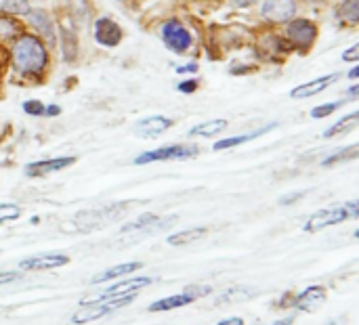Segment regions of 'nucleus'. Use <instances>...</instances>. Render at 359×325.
<instances>
[{
    "mask_svg": "<svg viewBox=\"0 0 359 325\" xmlns=\"http://www.w3.org/2000/svg\"><path fill=\"white\" fill-rule=\"evenodd\" d=\"M358 92H359V88H358V86H353V88H351V90H349V95H351V97H358Z\"/></svg>",
    "mask_w": 359,
    "mask_h": 325,
    "instance_id": "44",
    "label": "nucleus"
},
{
    "mask_svg": "<svg viewBox=\"0 0 359 325\" xmlns=\"http://www.w3.org/2000/svg\"><path fill=\"white\" fill-rule=\"evenodd\" d=\"M194 155H198L196 145H168V147H160V149L141 153L139 158H135V164H149V162H164V160H187Z\"/></svg>",
    "mask_w": 359,
    "mask_h": 325,
    "instance_id": "5",
    "label": "nucleus"
},
{
    "mask_svg": "<svg viewBox=\"0 0 359 325\" xmlns=\"http://www.w3.org/2000/svg\"><path fill=\"white\" fill-rule=\"evenodd\" d=\"M164 42H166V46H168L170 50H175V53H183V50H187V48H189V44H191V36H189V32H187L181 23L170 21V23L164 27Z\"/></svg>",
    "mask_w": 359,
    "mask_h": 325,
    "instance_id": "10",
    "label": "nucleus"
},
{
    "mask_svg": "<svg viewBox=\"0 0 359 325\" xmlns=\"http://www.w3.org/2000/svg\"><path fill=\"white\" fill-rule=\"evenodd\" d=\"M128 204H111V206H103L99 210H84L78 212L76 216V225L80 231H93V229H101L114 221L120 219L122 212H126Z\"/></svg>",
    "mask_w": 359,
    "mask_h": 325,
    "instance_id": "4",
    "label": "nucleus"
},
{
    "mask_svg": "<svg viewBox=\"0 0 359 325\" xmlns=\"http://www.w3.org/2000/svg\"><path fill=\"white\" fill-rule=\"evenodd\" d=\"M305 195V191H299V193H290V195H284L282 200H280V204L282 206H288V204H294L297 200H301Z\"/></svg>",
    "mask_w": 359,
    "mask_h": 325,
    "instance_id": "35",
    "label": "nucleus"
},
{
    "mask_svg": "<svg viewBox=\"0 0 359 325\" xmlns=\"http://www.w3.org/2000/svg\"><path fill=\"white\" fill-rule=\"evenodd\" d=\"M95 38L97 42H101L103 46H116L122 40V29L116 21L103 17L95 23Z\"/></svg>",
    "mask_w": 359,
    "mask_h": 325,
    "instance_id": "11",
    "label": "nucleus"
},
{
    "mask_svg": "<svg viewBox=\"0 0 359 325\" xmlns=\"http://www.w3.org/2000/svg\"><path fill=\"white\" fill-rule=\"evenodd\" d=\"M74 164V158H55V160H42V162H34V164H27L25 168V174L27 177H44V174H50V172H57V170H63L67 166Z\"/></svg>",
    "mask_w": 359,
    "mask_h": 325,
    "instance_id": "14",
    "label": "nucleus"
},
{
    "mask_svg": "<svg viewBox=\"0 0 359 325\" xmlns=\"http://www.w3.org/2000/svg\"><path fill=\"white\" fill-rule=\"evenodd\" d=\"M339 15H341L347 23L355 25L359 21V0H345L343 6H341V11H339Z\"/></svg>",
    "mask_w": 359,
    "mask_h": 325,
    "instance_id": "26",
    "label": "nucleus"
},
{
    "mask_svg": "<svg viewBox=\"0 0 359 325\" xmlns=\"http://www.w3.org/2000/svg\"><path fill=\"white\" fill-rule=\"evenodd\" d=\"M141 267H143L141 263H124V265H116V267L105 269V271H101L99 275H95V277L90 279V284H105V282H109V279H118V277L130 275V273H135V271H137V269H141Z\"/></svg>",
    "mask_w": 359,
    "mask_h": 325,
    "instance_id": "17",
    "label": "nucleus"
},
{
    "mask_svg": "<svg viewBox=\"0 0 359 325\" xmlns=\"http://www.w3.org/2000/svg\"><path fill=\"white\" fill-rule=\"evenodd\" d=\"M11 55L19 74H40L46 65V48L34 36H19Z\"/></svg>",
    "mask_w": 359,
    "mask_h": 325,
    "instance_id": "1",
    "label": "nucleus"
},
{
    "mask_svg": "<svg viewBox=\"0 0 359 325\" xmlns=\"http://www.w3.org/2000/svg\"><path fill=\"white\" fill-rule=\"evenodd\" d=\"M233 2H236L238 6H248V4H250L252 0H233Z\"/></svg>",
    "mask_w": 359,
    "mask_h": 325,
    "instance_id": "43",
    "label": "nucleus"
},
{
    "mask_svg": "<svg viewBox=\"0 0 359 325\" xmlns=\"http://www.w3.org/2000/svg\"><path fill=\"white\" fill-rule=\"evenodd\" d=\"M255 296H257V290L246 288V286H233V288H229L227 292H223V294L219 296L217 303H221V305H236V303L250 300V298H255Z\"/></svg>",
    "mask_w": 359,
    "mask_h": 325,
    "instance_id": "19",
    "label": "nucleus"
},
{
    "mask_svg": "<svg viewBox=\"0 0 359 325\" xmlns=\"http://www.w3.org/2000/svg\"><path fill=\"white\" fill-rule=\"evenodd\" d=\"M227 128V120H210V122H202L198 126H194L189 130V137H215L219 132H223Z\"/></svg>",
    "mask_w": 359,
    "mask_h": 325,
    "instance_id": "22",
    "label": "nucleus"
},
{
    "mask_svg": "<svg viewBox=\"0 0 359 325\" xmlns=\"http://www.w3.org/2000/svg\"><path fill=\"white\" fill-rule=\"evenodd\" d=\"M294 324V317H284V319H280V321H273L271 325H292Z\"/></svg>",
    "mask_w": 359,
    "mask_h": 325,
    "instance_id": "40",
    "label": "nucleus"
},
{
    "mask_svg": "<svg viewBox=\"0 0 359 325\" xmlns=\"http://www.w3.org/2000/svg\"><path fill=\"white\" fill-rule=\"evenodd\" d=\"M359 208L358 202H349L341 208H330V210H322V212H316L305 225L303 229L309 231V233H316V231H322L326 227H332V225H339L343 221H351V219H358Z\"/></svg>",
    "mask_w": 359,
    "mask_h": 325,
    "instance_id": "3",
    "label": "nucleus"
},
{
    "mask_svg": "<svg viewBox=\"0 0 359 325\" xmlns=\"http://www.w3.org/2000/svg\"><path fill=\"white\" fill-rule=\"evenodd\" d=\"M23 111L29 116H40V113H44V105L40 101H27V103H23Z\"/></svg>",
    "mask_w": 359,
    "mask_h": 325,
    "instance_id": "32",
    "label": "nucleus"
},
{
    "mask_svg": "<svg viewBox=\"0 0 359 325\" xmlns=\"http://www.w3.org/2000/svg\"><path fill=\"white\" fill-rule=\"evenodd\" d=\"M294 13H297L294 0H265L261 8V15L271 23H286L294 17Z\"/></svg>",
    "mask_w": 359,
    "mask_h": 325,
    "instance_id": "7",
    "label": "nucleus"
},
{
    "mask_svg": "<svg viewBox=\"0 0 359 325\" xmlns=\"http://www.w3.org/2000/svg\"><path fill=\"white\" fill-rule=\"evenodd\" d=\"M19 29H21V27H19V23H17V21L0 17V36H4V38H11V36L19 34Z\"/></svg>",
    "mask_w": 359,
    "mask_h": 325,
    "instance_id": "30",
    "label": "nucleus"
},
{
    "mask_svg": "<svg viewBox=\"0 0 359 325\" xmlns=\"http://www.w3.org/2000/svg\"><path fill=\"white\" fill-rule=\"evenodd\" d=\"M196 69H198V65H196V63H191V65H185V67H179L177 71H179V74H185V71H196Z\"/></svg>",
    "mask_w": 359,
    "mask_h": 325,
    "instance_id": "39",
    "label": "nucleus"
},
{
    "mask_svg": "<svg viewBox=\"0 0 359 325\" xmlns=\"http://www.w3.org/2000/svg\"><path fill=\"white\" fill-rule=\"evenodd\" d=\"M358 111H353V113H349L347 118H343L341 122H337L334 126H330L326 132H324V137L326 139H332V137H337V134H345V132H349V130H353L355 126H358Z\"/></svg>",
    "mask_w": 359,
    "mask_h": 325,
    "instance_id": "24",
    "label": "nucleus"
},
{
    "mask_svg": "<svg viewBox=\"0 0 359 325\" xmlns=\"http://www.w3.org/2000/svg\"><path fill=\"white\" fill-rule=\"evenodd\" d=\"M172 126V120L164 118V116H151V118H145L137 124L135 132L143 139H154V137H160L164 130H168Z\"/></svg>",
    "mask_w": 359,
    "mask_h": 325,
    "instance_id": "13",
    "label": "nucleus"
},
{
    "mask_svg": "<svg viewBox=\"0 0 359 325\" xmlns=\"http://www.w3.org/2000/svg\"><path fill=\"white\" fill-rule=\"evenodd\" d=\"M21 277V273L17 271H0V286H6L11 282H17Z\"/></svg>",
    "mask_w": 359,
    "mask_h": 325,
    "instance_id": "33",
    "label": "nucleus"
},
{
    "mask_svg": "<svg viewBox=\"0 0 359 325\" xmlns=\"http://www.w3.org/2000/svg\"><path fill=\"white\" fill-rule=\"evenodd\" d=\"M137 298V294H126V296H111V298H95L90 305H82L74 315H72V324L84 325L90 324V321H97L126 305H130L133 300Z\"/></svg>",
    "mask_w": 359,
    "mask_h": 325,
    "instance_id": "2",
    "label": "nucleus"
},
{
    "mask_svg": "<svg viewBox=\"0 0 359 325\" xmlns=\"http://www.w3.org/2000/svg\"><path fill=\"white\" fill-rule=\"evenodd\" d=\"M339 105H341V103H326V105H320V107H316V109L311 111V118H316V120L326 118V116L334 113V111L339 109Z\"/></svg>",
    "mask_w": 359,
    "mask_h": 325,
    "instance_id": "31",
    "label": "nucleus"
},
{
    "mask_svg": "<svg viewBox=\"0 0 359 325\" xmlns=\"http://www.w3.org/2000/svg\"><path fill=\"white\" fill-rule=\"evenodd\" d=\"M358 55H359V46L355 44V46H351L347 53H343V59H345V61H358Z\"/></svg>",
    "mask_w": 359,
    "mask_h": 325,
    "instance_id": "37",
    "label": "nucleus"
},
{
    "mask_svg": "<svg viewBox=\"0 0 359 325\" xmlns=\"http://www.w3.org/2000/svg\"><path fill=\"white\" fill-rule=\"evenodd\" d=\"M19 214H21L19 206H15V204H0V223L15 221V219H19Z\"/></svg>",
    "mask_w": 359,
    "mask_h": 325,
    "instance_id": "29",
    "label": "nucleus"
},
{
    "mask_svg": "<svg viewBox=\"0 0 359 325\" xmlns=\"http://www.w3.org/2000/svg\"><path fill=\"white\" fill-rule=\"evenodd\" d=\"M326 325H347V321L345 319H330Z\"/></svg>",
    "mask_w": 359,
    "mask_h": 325,
    "instance_id": "42",
    "label": "nucleus"
},
{
    "mask_svg": "<svg viewBox=\"0 0 359 325\" xmlns=\"http://www.w3.org/2000/svg\"><path fill=\"white\" fill-rule=\"evenodd\" d=\"M217 325H244V319L242 317H229V319H223Z\"/></svg>",
    "mask_w": 359,
    "mask_h": 325,
    "instance_id": "38",
    "label": "nucleus"
},
{
    "mask_svg": "<svg viewBox=\"0 0 359 325\" xmlns=\"http://www.w3.org/2000/svg\"><path fill=\"white\" fill-rule=\"evenodd\" d=\"M61 109L57 107V105H48V109H44V113H48V116H57Z\"/></svg>",
    "mask_w": 359,
    "mask_h": 325,
    "instance_id": "41",
    "label": "nucleus"
},
{
    "mask_svg": "<svg viewBox=\"0 0 359 325\" xmlns=\"http://www.w3.org/2000/svg\"><path fill=\"white\" fill-rule=\"evenodd\" d=\"M196 88H198V82L196 80H187V82H181L179 84V90L181 92H194Z\"/></svg>",
    "mask_w": 359,
    "mask_h": 325,
    "instance_id": "36",
    "label": "nucleus"
},
{
    "mask_svg": "<svg viewBox=\"0 0 359 325\" xmlns=\"http://www.w3.org/2000/svg\"><path fill=\"white\" fill-rule=\"evenodd\" d=\"M29 21L34 23V27L40 32V36H44L48 42H53V19L48 17L46 11H29Z\"/></svg>",
    "mask_w": 359,
    "mask_h": 325,
    "instance_id": "20",
    "label": "nucleus"
},
{
    "mask_svg": "<svg viewBox=\"0 0 359 325\" xmlns=\"http://www.w3.org/2000/svg\"><path fill=\"white\" fill-rule=\"evenodd\" d=\"M324 300H326V288L324 286H309L305 292H301L294 298L292 307H297L303 313H313L324 305Z\"/></svg>",
    "mask_w": 359,
    "mask_h": 325,
    "instance_id": "9",
    "label": "nucleus"
},
{
    "mask_svg": "<svg viewBox=\"0 0 359 325\" xmlns=\"http://www.w3.org/2000/svg\"><path fill=\"white\" fill-rule=\"evenodd\" d=\"M61 48H63V57L65 61H74L78 55V42H76V34H72L67 27H61Z\"/></svg>",
    "mask_w": 359,
    "mask_h": 325,
    "instance_id": "25",
    "label": "nucleus"
},
{
    "mask_svg": "<svg viewBox=\"0 0 359 325\" xmlns=\"http://www.w3.org/2000/svg\"><path fill=\"white\" fill-rule=\"evenodd\" d=\"M349 76H351V78H358V76H359L358 67H355V69H351V74H349Z\"/></svg>",
    "mask_w": 359,
    "mask_h": 325,
    "instance_id": "45",
    "label": "nucleus"
},
{
    "mask_svg": "<svg viewBox=\"0 0 359 325\" xmlns=\"http://www.w3.org/2000/svg\"><path fill=\"white\" fill-rule=\"evenodd\" d=\"M185 294H189V296L196 300V298H200V296L210 294V288H196V286H191V288H187V290H185Z\"/></svg>",
    "mask_w": 359,
    "mask_h": 325,
    "instance_id": "34",
    "label": "nucleus"
},
{
    "mask_svg": "<svg viewBox=\"0 0 359 325\" xmlns=\"http://www.w3.org/2000/svg\"><path fill=\"white\" fill-rule=\"evenodd\" d=\"M337 80H339V76H337V74L326 76V78H318V80H313V82H307V84L297 86V88L290 92V97H292V99H307V97H313V95H318V92L326 90V88H328L332 82H337Z\"/></svg>",
    "mask_w": 359,
    "mask_h": 325,
    "instance_id": "16",
    "label": "nucleus"
},
{
    "mask_svg": "<svg viewBox=\"0 0 359 325\" xmlns=\"http://www.w3.org/2000/svg\"><path fill=\"white\" fill-rule=\"evenodd\" d=\"M358 145H351V147H347V149H343V151H339V153H334V155H330V158H326L322 164L324 166H334V164H339V162H345V160H353V158H358Z\"/></svg>",
    "mask_w": 359,
    "mask_h": 325,
    "instance_id": "27",
    "label": "nucleus"
},
{
    "mask_svg": "<svg viewBox=\"0 0 359 325\" xmlns=\"http://www.w3.org/2000/svg\"><path fill=\"white\" fill-rule=\"evenodd\" d=\"M151 284V277H139V279H126L122 284H116V286H109L105 288L97 298H111V296H126V294H137L141 288L149 286Z\"/></svg>",
    "mask_w": 359,
    "mask_h": 325,
    "instance_id": "15",
    "label": "nucleus"
},
{
    "mask_svg": "<svg viewBox=\"0 0 359 325\" xmlns=\"http://www.w3.org/2000/svg\"><path fill=\"white\" fill-rule=\"evenodd\" d=\"M2 11L11 15H27L29 13V0H4Z\"/></svg>",
    "mask_w": 359,
    "mask_h": 325,
    "instance_id": "28",
    "label": "nucleus"
},
{
    "mask_svg": "<svg viewBox=\"0 0 359 325\" xmlns=\"http://www.w3.org/2000/svg\"><path fill=\"white\" fill-rule=\"evenodd\" d=\"M69 258L63 254H38V256H29L23 258L19 263V269L23 271H50V269H59L63 265H67Z\"/></svg>",
    "mask_w": 359,
    "mask_h": 325,
    "instance_id": "8",
    "label": "nucleus"
},
{
    "mask_svg": "<svg viewBox=\"0 0 359 325\" xmlns=\"http://www.w3.org/2000/svg\"><path fill=\"white\" fill-rule=\"evenodd\" d=\"M172 221H177V219H175V216H170L168 221H160V216H156V214H143L141 219H137V221H133V223L124 225V227H122V235H124V233H137V235H141V233H149V231H154L156 227H158V229L168 227Z\"/></svg>",
    "mask_w": 359,
    "mask_h": 325,
    "instance_id": "12",
    "label": "nucleus"
},
{
    "mask_svg": "<svg viewBox=\"0 0 359 325\" xmlns=\"http://www.w3.org/2000/svg\"><path fill=\"white\" fill-rule=\"evenodd\" d=\"M288 36L294 46H299L301 50H307L318 38V27L307 19H297L288 25Z\"/></svg>",
    "mask_w": 359,
    "mask_h": 325,
    "instance_id": "6",
    "label": "nucleus"
},
{
    "mask_svg": "<svg viewBox=\"0 0 359 325\" xmlns=\"http://www.w3.org/2000/svg\"><path fill=\"white\" fill-rule=\"evenodd\" d=\"M276 124H269V126H265V128H261V130H257V132H250V134H242V137H231V139H225V141H219V143H215V149L217 151H221V149H229V147H236V145H242V143H248V141H252V139H257V137H261L263 132H267V130H271Z\"/></svg>",
    "mask_w": 359,
    "mask_h": 325,
    "instance_id": "23",
    "label": "nucleus"
},
{
    "mask_svg": "<svg viewBox=\"0 0 359 325\" xmlns=\"http://www.w3.org/2000/svg\"><path fill=\"white\" fill-rule=\"evenodd\" d=\"M208 231L204 227H194V229H187V231H181V233H175V235H168V244L170 246H187V244H194L198 240H202Z\"/></svg>",
    "mask_w": 359,
    "mask_h": 325,
    "instance_id": "21",
    "label": "nucleus"
},
{
    "mask_svg": "<svg viewBox=\"0 0 359 325\" xmlns=\"http://www.w3.org/2000/svg\"><path fill=\"white\" fill-rule=\"evenodd\" d=\"M194 298L189 294H177V296H168V298H162L154 305H149V311L151 313H162V311H172V309H181V307H187L191 305Z\"/></svg>",
    "mask_w": 359,
    "mask_h": 325,
    "instance_id": "18",
    "label": "nucleus"
}]
</instances>
